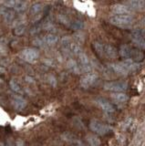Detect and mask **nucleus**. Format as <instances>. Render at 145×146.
Here are the masks:
<instances>
[{"label":"nucleus","instance_id":"1","mask_svg":"<svg viewBox=\"0 0 145 146\" xmlns=\"http://www.w3.org/2000/svg\"><path fill=\"white\" fill-rule=\"evenodd\" d=\"M110 23L121 29L130 27L133 23L131 15H113L110 17Z\"/></svg>","mask_w":145,"mask_h":146},{"label":"nucleus","instance_id":"2","mask_svg":"<svg viewBox=\"0 0 145 146\" xmlns=\"http://www.w3.org/2000/svg\"><path fill=\"white\" fill-rule=\"evenodd\" d=\"M89 128L93 132L97 133L99 135H105L109 131H111V128L104 123L101 122L98 120H91L89 122Z\"/></svg>","mask_w":145,"mask_h":146},{"label":"nucleus","instance_id":"3","mask_svg":"<svg viewBox=\"0 0 145 146\" xmlns=\"http://www.w3.org/2000/svg\"><path fill=\"white\" fill-rule=\"evenodd\" d=\"M104 89L106 90L113 91V92H123L128 89V83L123 80L106 82L104 84Z\"/></svg>","mask_w":145,"mask_h":146},{"label":"nucleus","instance_id":"4","mask_svg":"<svg viewBox=\"0 0 145 146\" xmlns=\"http://www.w3.org/2000/svg\"><path fill=\"white\" fill-rule=\"evenodd\" d=\"M20 57L22 58V59H24L25 61L32 63L38 58L39 52L37 48H25V49L22 50L21 53H20Z\"/></svg>","mask_w":145,"mask_h":146},{"label":"nucleus","instance_id":"5","mask_svg":"<svg viewBox=\"0 0 145 146\" xmlns=\"http://www.w3.org/2000/svg\"><path fill=\"white\" fill-rule=\"evenodd\" d=\"M97 79H98V75L95 72L86 73L84 76L81 77L80 85H81V87H83V88L88 89L97 81Z\"/></svg>","mask_w":145,"mask_h":146},{"label":"nucleus","instance_id":"6","mask_svg":"<svg viewBox=\"0 0 145 146\" xmlns=\"http://www.w3.org/2000/svg\"><path fill=\"white\" fill-rule=\"evenodd\" d=\"M95 102L98 104V106L101 108V110H103L104 111L109 112V113H111V112H114L115 109L113 107V105L109 102L106 99H103V98H98Z\"/></svg>","mask_w":145,"mask_h":146},{"label":"nucleus","instance_id":"7","mask_svg":"<svg viewBox=\"0 0 145 146\" xmlns=\"http://www.w3.org/2000/svg\"><path fill=\"white\" fill-rule=\"evenodd\" d=\"M11 103L13 105V107H14V109L17 110V111H22V110L25 109L26 106V100L19 95L13 96L11 100Z\"/></svg>","mask_w":145,"mask_h":146},{"label":"nucleus","instance_id":"8","mask_svg":"<svg viewBox=\"0 0 145 146\" xmlns=\"http://www.w3.org/2000/svg\"><path fill=\"white\" fill-rule=\"evenodd\" d=\"M111 12L115 15H130L131 10L125 5L117 4L111 7Z\"/></svg>","mask_w":145,"mask_h":146},{"label":"nucleus","instance_id":"9","mask_svg":"<svg viewBox=\"0 0 145 146\" xmlns=\"http://www.w3.org/2000/svg\"><path fill=\"white\" fill-rule=\"evenodd\" d=\"M110 67L111 68V70H112L113 71L116 72L117 74H119V75L125 76V75H127V74H129L128 70H127L126 67L123 65V63H122V62L110 64Z\"/></svg>","mask_w":145,"mask_h":146},{"label":"nucleus","instance_id":"10","mask_svg":"<svg viewBox=\"0 0 145 146\" xmlns=\"http://www.w3.org/2000/svg\"><path fill=\"white\" fill-rule=\"evenodd\" d=\"M145 55L143 53L142 50H140L139 48H132L131 49V53H130V59L135 63H139L142 62L144 59Z\"/></svg>","mask_w":145,"mask_h":146},{"label":"nucleus","instance_id":"11","mask_svg":"<svg viewBox=\"0 0 145 146\" xmlns=\"http://www.w3.org/2000/svg\"><path fill=\"white\" fill-rule=\"evenodd\" d=\"M117 57V50L111 45L104 44V58H115Z\"/></svg>","mask_w":145,"mask_h":146},{"label":"nucleus","instance_id":"12","mask_svg":"<svg viewBox=\"0 0 145 146\" xmlns=\"http://www.w3.org/2000/svg\"><path fill=\"white\" fill-rule=\"evenodd\" d=\"M62 139L68 141V143H73L74 145H78V144H81L80 143V141L78 140V138L74 135V134H72L70 133V132H64L62 135Z\"/></svg>","mask_w":145,"mask_h":146},{"label":"nucleus","instance_id":"13","mask_svg":"<svg viewBox=\"0 0 145 146\" xmlns=\"http://www.w3.org/2000/svg\"><path fill=\"white\" fill-rule=\"evenodd\" d=\"M111 99L117 103H124L129 100V97L123 92H113L111 94Z\"/></svg>","mask_w":145,"mask_h":146},{"label":"nucleus","instance_id":"14","mask_svg":"<svg viewBox=\"0 0 145 146\" xmlns=\"http://www.w3.org/2000/svg\"><path fill=\"white\" fill-rule=\"evenodd\" d=\"M145 6V1L142 0H133V1H128L127 2V7H128L130 10H139V9L143 8Z\"/></svg>","mask_w":145,"mask_h":146},{"label":"nucleus","instance_id":"15","mask_svg":"<svg viewBox=\"0 0 145 146\" xmlns=\"http://www.w3.org/2000/svg\"><path fill=\"white\" fill-rule=\"evenodd\" d=\"M1 12L3 14L4 19H5L6 22L10 23L13 21L15 17V11L12 10V9H8V8H4L3 10L1 9Z\"/></svg>","mask_w":145,"mask_h":146},{"label":"nucleus","instance_id":"16","mask_svg":"<svg viewBox=\"0 0 145 146\" xmlns=\"http://www.w3.org/2000/svg\"><path fill=\"white\" fill-rule=\"evenodd\" d=\"M131 48L128 45H121L120 48V55L123 58H130V53H131Z\"/></svg>","mask_w":145,"mask_h":146},{"label":"nucleus","instance_id":"17","mask_svg":"<svg viewBox=\"0 0 145 146\" xmlns=\"http://www.w3.org/2000/svg\"><path fill=\"white\" fill-rule=\"evenodd\" d=\"M58 40V38L54 34H49V35H47L44 38L43 41L44 43L46 45H48V46H52V45H55Z\"/></svg>","mask_w":145,"mask_h":146},{"label":"nucleus","instance_id":"18","mask_svg":"<svg viewBox=\"0 0 145 146\" xmlns=\"http://www.w3.org/2000/svg\"><path fill=\"white\" fill-rule=\"evenodd\" d=\"M145 38V29H135L131 32V39Z\"/></svg>","mask_w":145,"mask_h":146},{"label":"nucleus","instance_id":"19","mask_svg":"<svg viewBox=\"0 0 145 146\" xmlns=\"http://www.w3.org/2000/svg\"><path fill=\"white\" fill-rule=\"evenodd\" d=\"M93 48L95 49V52L98 54V56L104 57V44L95 41L93 43Z\"/></svg>","mask_w":145,"mask_h":146},{"label":"nucleus","instance_id":"20","mask_svg":"<svg viewBox=\"0 0 145 146\" xmlns=\"http://www.w3.org/2000/svg\"><path fill=\"white\" fill-rule=\"evenodd\" d=\"M86 140H87V141L90 146H99L101 145V140L95 135H91V134L88 135Z\"/></svg>","mask_w":145,"mask_h":146},{"label":"nucleus","instance_id":"21","mask_svg":"<svg viewBox=\"0 0 145 146\" xmlns=\"http://www.w3.org/2000/svg\"><path fill=\"white\" fill-rule=\"evenodd\" d=\"M67 66L70 70H72L74 73H80L79 65L77 63V61L74 60V59H70V60L68 61V63H67Z\"/></svg>","mask_w":145,"mask_h":146},{"label":"nucleus","instance_id":"22","mask_svg":"<svg viewBox=\"0 0 145 146\" xmlns=\"http://www.w3.org/2000/svg\"><path fill=\"white\" fill-rule=\"evenodd\" d=\"M69 51L71 52L72 54L74 55H77V56H79L81 53H82V49L79 47L78 44L76 43H71L70 46V48H69Z\"/></svg>","mask_w":145,"mask_h":146},{"label":"nucleus","instance_id":"23","mask_svg":"<svg viewBox=\"0 0 145 146\" xmlns=\"http://www.w3.org/2000/svg\"><path fill=\"white\" fill-rule=\"evenodd\" d=\"M42 5L40 4V3H36L34 5H32L31 6V8H30V13H31V15H38V13L41 12L42 10Z\"/></svg>","mask_w":145,"mask_h":146},{"label":"nucleus","instance_id":"24","mask_svg":"<svg viewBox=\"0 0 145 146\" xmlns=\"http://www.w3.org/2000/svg\"><path fill=\"white\" fill-rule=\"evenodd\" d=\"M26 8V3L23 1H16L14 9L17 12H23Z\"/></svg>","mask_w":145,"mask_h":146},{"label":"nucleus","instance_id":"25","mask_svg":"<svg viewBox=\"0 0 145 146\" xmlns=\"http://www.w3.org/2000/svg\"><path fill=\"white\" fill-rule=\"evenodd\" d=\"M9 86H10V89L14 91V92H17V93H20L22 90L20 88L19 84L17 83V82L15 80H11L9 81Z\"/></svg>","mask_w":145,"mask_h":146},{"label":"nucleus","instance_id":"26","mask_svg":"<svg viewBox=\"0 0 145 146\" xmlns=\"http://www.w3.org/2000/svg\"><path fill=\"white\" fill-rule=\"evenodd\" d=\"M83 27H84L83 22L80 20H75L70 24V27L73 30H79L81 29H83Z\"/></svg>","mask_w":145,"mask_h":146},{"label":"nucleus","instance_id":"27","mask_svg":"<svg viewBox=\"0 0 145 146\" xmlns=\"http://www.w3.org/2000/svg\"><path fill=\"white\" fill-rule=\"evenodd\" d=\"M79 65H89V60L88 56L85 53H81L79 55Z\"/></svg>","mask_w":145,"mask_h":146},{"label":"nucleus","instance_id":"28","mask_svg":"<svg viewBox=\"0 0 145 146\" xmlns=\"http://www.w3.org/2000/svg\"><path fill=\"white\" fill-rule=\"evenodd\" d=\"M133 44L140 49L145 50V38H139V39H132Z\"/></svg>","mask_w":145,"mask_h":146},{"label":"nucleus","instance_id":"29","mask_svg":"<svg viewBox=\"0 0 145 146\" xmlns=\"http://www.w3.org/2000/svg\"><path fill=\"white\" fill-rule=\"evenodd\" d=\"M26 31V27L24 25H21L19 27H16L14 29V34L16 36H21L22 34H24V32Z\"/></svg>","mask_w":145,"mask_h":146},{"label":"nucleus","instance_id":"30","mask_svg":"<svg viewBox=\"0 0 145 146\" xmlns=\"http://www.w3.org/2000/svg\"><path fill=\"white\" fill-rule=\"evenodd\" d=\"M48 80L49 83H50V85H52V86H56L57 85V80L53 75H49L48 77Z\"/></svg>","mask_w":145,"mask_h":146},{"label":"nucleus","instance_id":"31","mask_svg":"<svg viewBox=\"0 0 145 146\" xmlns=\"http://www.w3.org/2000/svg\"><path fill=\"white\" fill-rule=\"evenodd\" d=\"M4 4H5V7L7 8H9L10 9V8H14L16 1H6Z\"/></svg>","mask_w":145,"mask_h":146},{"label":"nucleus","instance_id":"32","mask_svg":"<svg viewBox=\"0 0 145 146\" xmlns=\"http://www.w3.org/2000/svg\"><path fill=\"white\" fill-rule=\"evenodd\" d=\"M33 42H34V45H36V46H38V47H43V45L45 44L43 40H41V39H38V38L35 39V40L33 41Z\"/></svg>","mask_w":145,"mask_h":146},{"label":"nucleus","instance_id":"33","mask_svg":"<svg viewBox=\"0 0 145 146\" xmlns=\"http://www.w3.org/2000/svg\"><path fill=\"white\" fill-rule=\"evenodd\" d=\"M0 146H15L11 141H7L6 143H0Z\"/></svg>","mask_w":145,"mask_h":146},{"label":"nucleus","instance_id":"34","mask_svg":"<svg viewBox=\"0 0 145 146\" xmlns=\"http://www.w3.org/2000/svg\"><path fill=\"white\" fill-rule=\"evenodd\" d=\"M16 146H25V141L22 139H17L16 141Z\"/></svg>","mask_w":145,"mask_h":146},{"label":"nucleus","instance_id":"35","mask_svg":"<svg viewBox=\"0 0 145 146\" xmlns=\"http://www.w3.org/2000/svg\"><path fill=\"white\" fill-rule=\"evenodd\" d=\"M7 52V48L5 45L0 44V54H4Z\"/></svg>","mask_w":145,"mask_h":146},{"label":"nucleus","instance_id":"36","mask_svg":"<svg viewBox=\"0 0 145 146\" xmlns=\"http://www.w3.org/2000/svg\"><path fill=\"white\" fill-rule=\"evenodd\" d=\"M75 38L78 39L79 42H82V41H83V36L81 35H75Z\"/></svg>","mask_w":145,"mask_h":146},{"label":"nucleus","instance_id":"37","mask_svg":"<svg viewBox=\"0 0 145 146\" xmlns=\"http://www.w3.org/2000/svg\"><path fill=\"white\" fill-rule=\"evenodd\" d=\"M140 24H142V25H143V26H145V17L142 18V21H140Z\"/></svg>","mask_w":145,"mask_h":146}]
</instances>
